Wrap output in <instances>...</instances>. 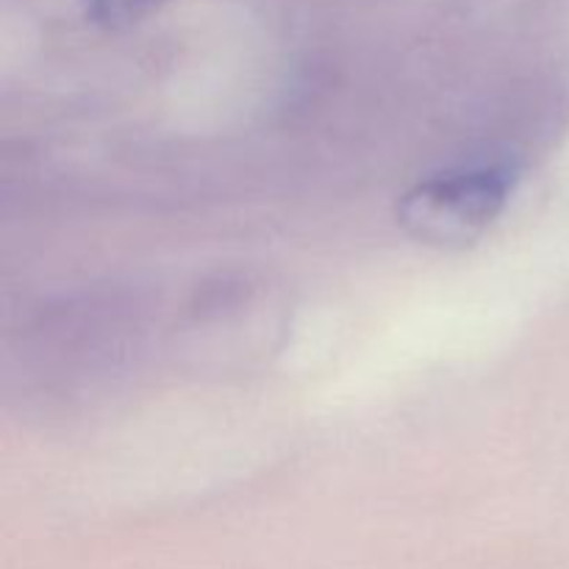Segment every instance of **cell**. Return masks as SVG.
I'll return each instance as SVG.
<instances>
[{"label":"cell","instance_id":"cell-1","mask_svg":"<svg viewBox=\"0 0 569 569\" xmlns=\"http://www.w3.org/2000/svg\"><path fill=\"white\" fill-rule=\"evenodd\" d=\"M515 192L506 167H472L415 183L398 203V222L411 239L439 250H461L495 226Z\"/></svg>","mask_w":569,"mask_h":569},{"label":"cell","instance_id":"cell-2","mask_svg":"<svg viewBox=\"0 0 569 569\" xmlns=\"http://www.w3.org/2000/svg\"><path fill=\"white\" fill-rule=\"evenodd\" d=\"M167 0H87V11L106 28H126L159 9Z\"/></svg>","mask_w":569,"mask_h":569}]
</instances>
